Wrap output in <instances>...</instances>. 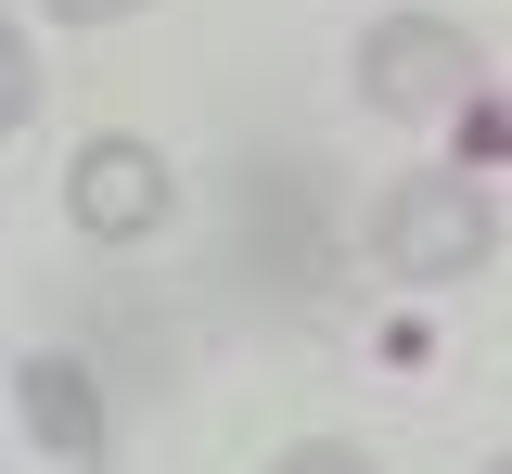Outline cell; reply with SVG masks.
<instances>
[{
    "label": "cell",
    "mask_w": 512,
    "mask_h": 474,
    "mask_svg": "<svg viewBox=\"0 0 512 474\" xmlns=\"http://www.w3.org/2000/svg\"><path fill=\"white\" fill-rule=\"evenodd\" d=\"M372 257H384L397 282H474L487 257H500V218H487L474 180L423 167V180H397V193L372 205Z\"/></svg>",
    "instance_id": "cell-1"
},
{
    "label": "cell",
    "mask_w": 512,
    "mask_h": 474,
    "mask_svg": "<svg viewBox=\"0 0 512 474\" xmlns=\"http://www.w3.org/2000/svg\"><path fill=\"white\" fill-rule=\"evenodd\" d=\"M474 39L448 26V13H384V26H359V103L372 116H461L474 103Z\"/></svg>",
    "instance_id": "cell-2"
},
{
    "label": "cell",
    "mask_w": 512,
    "mask_h": 474,
    "mask_svg": "<svg viewBox=\"0 0 512 474\" xmlns=\"http://www.w3.org/2000/svg\"><path fill=\"white\" fill-rule=\"evenodd\" d=\"M167 205H180L167 154H154V141H128V129H103L90 154H77V167H64V218H77L90 244H141Z\"/></svg>",
    "instance_id": "cell-3"
},
{
    "label": "cell",
    "mask_w": 512,
    "mask_h": 474,
    "mask_svg": "<svg viewBox=\"0 0 512 474\" xmlns=\"http://www.w3.org/2000/svg\"><path fill=\"white\" fill-rule=\"evenodd\" d=\"M13 398H26V436L52 449L64 474H103V385H90V359H64V346H39L26 372H13Z\"/></svg>",
    "instance_id": "cell-4"
},
{
    "label": "cell",
    "mask_w": 512,
    "mask_h": 474,
    "mask_svg": "<svg viewBox=\"0 0 512 474\" xmlns=\"http://www.w3.org/2000/svg\"><path fill=\"white\" fill-rule=\"evenodd\" d=\"M39 116V52H26V26L0 13V129H26Z\"/></svg>",
    "instance_id": "cell-5"
},
{
    "label": "cell",
    "mask_w": 512,
    "mask_h": 474,
    "mask_svg": "<svg viewBox=\"0 0 512 474\" xmlns=\"http://www.w3.org/2000/svg\"><path fill=\"white\" fill-rule=\"evenodd\" d=\"M269 474H372V462H359V449H333V436H308V449H282Z\"/></svg>",
    "instance_id": "cell-6"
},
{
    "label": "cell",
    "mask_w": 512,
    "mask_h": 474,
    "mask_svg": "<svg viewBox=\"0 0 512 474\" xmlns=\"http://www.w3.org/2000/svg\"><path fill=\"white\" fill-rule=\"evenodd\" d=\"M116 13H141V0H52V26H116Z\"/></svg>",
    "instance_id": "cell-7"
},
{
    "label": "cell",
    "mask_w": 512,
    "mask_h": 474,
    "mask_svg": "<svg viewBox=\"0 0 512 474\" xmlns=\"http://www.w3.org/2000/svg\"><path fill=\"white\" fill-rule=\"evenodd\" d=\"M487 474H512V462H487Z\"/></svg>",
    "instance_id": "cell-8"
}]
</instances>
